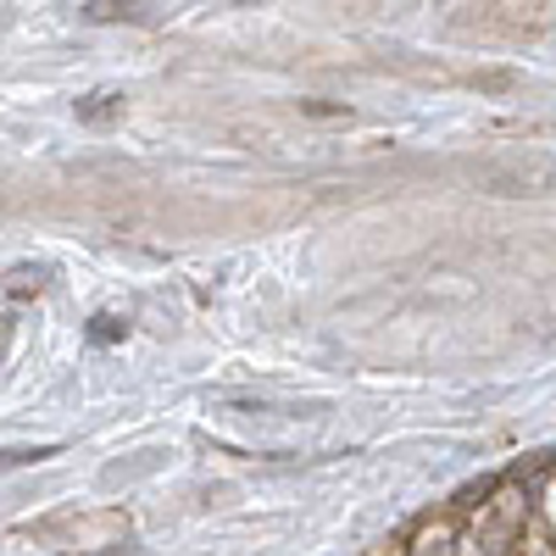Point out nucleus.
Returning a JSON list of instances; mask_svg holds the SVG:
<instances>
[{
	"label": "nucleus",
	"mask_w": 556,
	"mask_h": 556,
	"mask_svg": "<svg viewBox=\"0 0 556 556\" xmlns=\"http://www.w3.org/2000/svg\"><path fill=\"white\" fill-rule=\"evenodd\" d=\"M473 178L495 195H545V190H556V162L551 156H501V162H479Z\"/></svg>",
	"instance_id": "nucleus-1"
},
{
	"label": "nucleus",
	"mask_w": 556,
	"mask_h": 556,
	"mask_svg": "<svg viewBox=\"0 0 556 556\" xmlns=\"http://www.w3.org/2000/svg\"><path fill=\"white\" fill-rule=\"evenodd\" d=\"M112 101H117V96H96V101L78 106V112H84V117H106V112H112Z\"/></svg>",
	"instance_id": "nucleus-2"
}]
</instances>
